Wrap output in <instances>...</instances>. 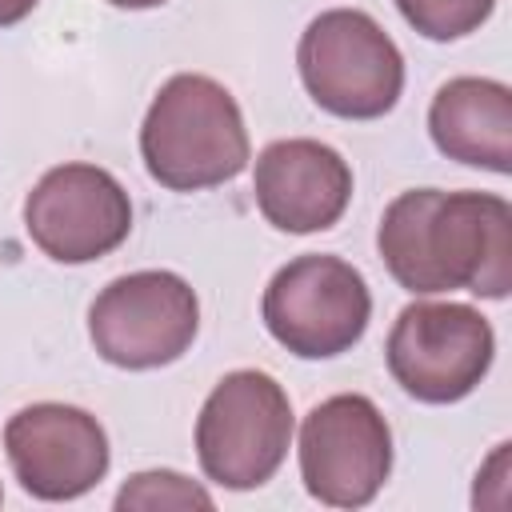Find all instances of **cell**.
I'll return each instance as SVG.
<instances>
[{
	"instance_id": "obj_1",
	"label": "cell",
	"mask_w": 512,
	"mask_h": 512,
	"mask_svg": "<svg viewBox=\"0 0 512 512\" xmlns=\"http://www.w3.org/2000/svg\"><path fill=\"white\" fill-rule=\"evenodd\" d=\"M376 248L412 296L464 288L504 300L512 288V208L492 192H400L380 216Z\"/></svg>"
},
{
	"instance_id": "obj_2",
	"label": "cell",
	"mask_w": 512,
	"mask_h": 512,
	"mask_svg": "<svg viewBox=\"0 0 512 512\" xmlns=\"http://www.w3.org/2000/svg\"><path fill=\"white\" fill-rule=\"evenodd\" d=\"M140 156L148 176L172 192H200L240 176L248 164V128L236 96L212 76L176 72L148 104Z\"/></svg>"
},
{
	"instance_id": "obj_3",
	"label": "cell",
	"mask_w": 512,
	"mask_h": 512,
	"mask_svg": "<svg viewBox=\"0 0 512 512\" xmlns=\"http://www.w3.org/2000/svg\"><path fill=\"white\" fill-rule=\"evenodd\" d=\"M308 96L340 120H376L404 92V56L392 36L360 8L320 12L296 48Z\"/></svg>"
},
{
	"instance_id": "obj_4",
	"label": "cell",
	"mask_w": 512,
	"mask_h": 512,
	"mask_svg": "<svg viewBox=\"0 0 512 512\" xmlns=\"http://www.w3.org/2000/svg\"><path fill=\"white\" fill-rule=\"evenodd\" d=\"M292 444V404L276 376L228 372L196 416V460L220 488L248 492L276 476Z\"/></svg>"
},
{
	"instance_id": "obj_5",
	"label": "cell",
	"mask_w": 512,
	"mask_h": 512,
	"mask_svg": "<svg viewBox=\"0 0 512 512\" xmlns=\"http://www.w3.org/2000/svg\"><path fill=\"white\" fill-rule=\"evenodd\" d=\"M264 328L300 360H328L348 352L368 320L372 292L360 268L340 256L308 252L288 260L264 288L260 300Z\"/></svg>"
},
{
	"instance_id": "obj_6",
	"label": "cell",
	"mask_w": 512,
	"mask_h": 512,
	"mask_svg": "<svg viewBox=\"0 0 512 512\" xmlns=\"http://www.w3.org/2000/svg\"><path fill=\"white\" fill-rule=\"evenodd\" d=\"M200 328V300L192 284L164 268L116 276L88 308V336L96 352L128 372L180 360Z\"/></svg>"
},
{
	"instance_id": "obj_7",
	"label": "cell",
	"mask_w": 512,
	"mask_h": 512,
	"mask_svg": "<svg viewBox=\"0 0 512 512\" xmlns=\"http://www.w3.org/2000/svg\"><path fill=\"white\" fill-rule=\"evenodd\" d=\"M496 352L492 324L472 304H408L384 344L392 380L424 404H456L488 376Z\"/></svg>"
},
{
	"instance_id": "obj_8",
	"label": "cell",
	"mask_w": 512,
	"mask_h": 512,
	"mask_svg": "<svg viewBox=\"0 0 512 512\" xmlns=\"http://www.w3.org/2000/svg\"><path fill=\"white\" fill-rule=\"evenodd\" d=\"M392 472V428L384 412L360 396L340 392L320 400L300 424V480L312 500L328 508H364Z\"/></svg>"
},
{
	"instance_id": "obj_9",
	"label": "cell",
	"mask_w": 512,
	"mask_h": 512,
	"mask_svg": "<svg viewBox=\"0 0 512 512\" xmlns=\"http://www.w3.org/2000/svg\"><path fill=\"white\" fill-rule=\"evenodd\" d=\"M24 228L56 264H88L128 240L132 200L108 168L56 164L32 184L24 200Z\"/></svg>"
},
{
	"instance_id": "obj_10",
	"label": "cell",
	"mask_w": 512,
	"mask_h": 512,
	"mask_svg": "<svg viewBox=\"0 0 512 512\" xmlns=\"http://www.w3.org/2000/svg\"><path fill=\"white\" fill-rule=\"evenodd\" d=\"M4 452L24 492L36 500H76L108 472V436L76 404H28L4 424Z\"/></svg>"
},
{
	"instance_id": "obj_11",
	"label": "cell",
	"mask_w": 512,
	"mask_h": 512,
	"mask_svg": "<svg viewBox=\"0 0 512 512\" xmlns=\"http://www.w3.org/2000/svg\"><path fill=\"white\" fill-rule=\"evenodd\" d=\"M252 192L272 228L308 236L332 228L344 216L352 200V168L332 144L308 136L272 140L256 156Z\"/></svg>"
},
{
	"instance_id": "obj_12",
	"label": "cell",
	"mask_w": 512,
	"mask_h": 512,
	"mask_svg": "<svg viewBox=\"0 0 512 512\" xmlns=\"http://www.w3.org/2000/svg\"><path fill=\"white\" fill-rule=\"evenodd\" d=\"M432 144L460 164L512 172V88L488 76L448 80L428 108Z\"/></svg>"
},
{
	"instance_id": "obj_13",
	"label": "cell",
	"mask_w": 512,
	"mask_h": 512,
	"mask_svg": "<svg viewBox=\"0 0 512 512\" xmlns=\"http://www.w3.org/2000/svg\"><path fill=\"white\" fill-rule=\"evenodd\" d=\"M400 16L428 40H460L468 32H476L496 0H396Z\"/></svg>"
},
{
	"instance_id": "obj_14",
	"label": "cell",
	"mask_w": 512,
	"mask_h": 512,
	"mask_svg": "<svg viewBox=\"0 0 512 512\" xmlns=\"http://www.w3.org/2000/svg\"><path fill=\"white\" fill-rule=\"evenodd\" d=\"M116 508H212V496L172 468H152L128 476V484L116 492Z\"/></svg>"
},
{
	"instance_id": "obj_15",
	"label": "cell",
	"mask_w": 512,
	"mask_h": 512,
	"mask_svg": "<svg viewBox=\"0 0 512 512\" xmlns=\"http://www.w3.org/2000/svg\"><path fill=\"white\" fill-rule=\"evenodd\" d=\"M40 0H0V28H12V24H20L32 8H36Z\"/></svg>"
},
{
	"instance_id": "obj_16",
	"label": "cell",
	"mask_w": 512,
	"mask_h": 512,
	"mask_svg": "<svg viewBox=\"0 0 512 512\" xmlns=\"http://www.w3.org/2000/svg\"><path fill=\"white\" fill-rule=\"evenodd\" d=\"M108 4H116V8H156L164 0H108Z\"/></svg>"
},
{
	"instance_id": "obj_17",
	"label": "cell",
	"mask_w": 512,
	"mask_h": 512,
	"mask_svg": "<svg viewBox=\"0 0 512 512\" xmlns=\"http://www.w3.org/2000/svg\"><path fill=\"white\" fill-rule=\"evenodd\" d=\"M0 500H4V492H0Z\"/></svg>"
}]
</instances>
